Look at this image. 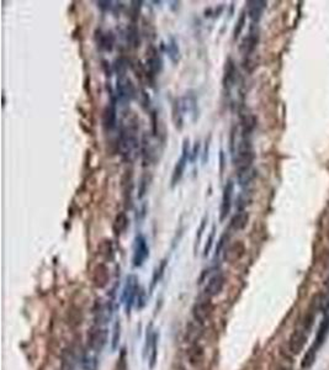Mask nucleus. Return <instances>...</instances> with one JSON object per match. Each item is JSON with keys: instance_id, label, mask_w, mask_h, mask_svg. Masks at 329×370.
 Wrapping results in <instances>:
<instances>
[{"instance_id": "nucleus-19", "label": "nucleus", "mask_w": 329, "mask_h": 370, "mask_svg": "<svg viewBox=\"0 0 329 370\" xmlns=\"http://www.w3.org/2000/svg\"><path fill=\"white\" fill-rule=\"evenodd\" d=\"M93 280L97 287L106 286L107 282H109V270H107L106 266L99 264V266L95 267L93 274Z\"/></svg>"}, {"instance_id": "nucleus-34", "label": "nucleus", "mask_w": 329, "mask_h": 370, "mask_svg": "<svg viewBox=\"0 0 329 370\" xmlns=\"http://www.w3.org/2000/svg\"><path fill=\"white\" fill-rule=\"evenodd\" d=\"M327 236H328V238H329V231H328V234H327Z\"/></svg>"}, {"instance_id": "nucleus-9", "label": "nucleus", "mask_w": 329, "mask_h": 370, "mask_svg": "<svg viewBox=\"0 0 329 370\" xmlns=\"http://www.w3.org/2000/svg\"><path fill=\"white\" fill-rule=\"evenodd\" d=\"M149 255V248H148L147 241L142 235H138L134 241V250H133V262L134 267H141L146 262V259Z\"/></svg>"}, {"instance_id": "nucleus-31", "label": "nucleus", "mask_w": 329, "mask_h": 370, "mask_svg": "<svg viewBox=\"0 0 329 370\" xmlns=\"http://www.w3.org/2000/svg\"><path fill=\"white\" fill-rule=\"evenodd\" d=\"M214 227L212 228L211 234H210V237H209V242H207L206 247H205V253H203L205 255H207L210 253V250H211L212 244H214Z\"/></svg>"}, {"instance_id": "nucleus-32", "label": "nucleus", "mask_w": 329, "mask_h": 370, "mask_svg": "<svg viewBox=\"0 0 329 370\" xmlns=\"http://www.w3.org/2000/svg\"><path fill=\"white\" fill-rule=\"evenodd\" d=\"M205 225H206V219H203V220H202V223H201V226H200V230H198V237H197V239H196V242L200 241L201 236H202L203 230H205ZM197 243H198V242H197Z\"/></svg>"}, {"instance_id": "nucleus-23", "label": "nucleus", "mask_w": 329, "mask_h": 370, "mask_svg": "<svg viewBox=\"0 0 329 370\" xmlns=\"http://www.w3.org/2000/svg\"><path fill=\"white\" fill-rule=\"evenodd\" d=\"M201 335H202V328H201L200 323H197V322L190 323L186 330V342H189L190 344L198 343Z\"/></svg>"}, {"instance_id": "nucleus-26", "label": "nucleus", "mask_w": 329, "mask_h": 370, "mask_svg": "<svg viewBox=\"0 0 329 370\" xmlns=\"http://www.w3.org/2000/svg\"><path fill=\"white\" fill-rule=\"evenodd\" d=\"M129 226V219H127L126 214L125 212H120V214L116 216L115 220V231L117 235H121L122 232H125Z\"/></svg>"}, {"instance_id": "nucleus-4", "label": "nucleus", "mask_w": 329, "mask_h": 370, "mask_svg": "<svg viewBox=\"0 0 329 370\" xmlns=\"http://www.w3.org/2000/svg\"><path fill=\"white\" fill-rule=\"evenodd\" d=\"M314 317L310 316L303 321L302 326L300 328H297L294 333H292L291 338H290L289 347L292 354H298L306 344V339H307V335L310 333L311 326L313 323Z\"/></svg>"}, {"instance_id": "nucleus-29", "label": "nucleus", "mask_w": 329, "mask_h": 370, "mask_svg": "<svg viewBox=\"0 0 329 370\" xmlns=\"http://www.w3.org/2000/svg\"><path fill=\"white\" fill-rule=\"evenodd\" d=\"M118 339H120V323L116 322L115 327H114V337H113V349L117 347Z\"/></svg>"}, {"instance_id": "nucleus-14", "label": "nucleus", "mask_w": 329, "mask_h": 370, "mask_svg": "<svg viewBox=\"0 0 329 370\" xmlns=\"http://www.w3.org/2000/svg\"><path fill=\"white\" fill-rule=\"evenodd\" d=\"M244 252H246V247H244V243L241 241H237L234 243H230V246L227 247L225 250V260L230 262V263H234L237 260L241 259L243 257Z\"/></svg>"}, {"instance_id": "nucleus-21", "label": "nucleus", "mask_w": 329, "mask_h": 370, "mask_svg": "<svg viewBox=\"0 0 329 370\" xmlns=\"http://www.w3.org/2000/svg\"><path fill=\"white\" fill-rule=\"evenodd\" d=\"M248 14L249 17L253 22H258L262 17V14L264 11L266 3L265 1H248Z\"/></svg>"}, {"instance_id": "nucleus-10", "label": "nucleus", "mask_w": 329, "mask_h": 370, "mask_svg": "<svg viewBox=\"0 0 329 370\" xmlns=\"http://www.w3.org/2000/svg\"><path fill=\"white\" fill-rule=\"evenodd\" d=\"M107 341L106 330L101 328L100 326H95L91 328L88 333V343L90 349L95 352H100Z\"/></svg>"}, {"instance_id": "nucleus-3", "label": "nucleus", "mask_w": 329, "mask_h": 370, "mask_svg": "<svg viewBox=\"0 0 329 370\" xmlns=\"http://www.w3.org/2000/svg\"><path fill=\"white\" fill-rule=\"evenodd\" d=\"M328 335H329V312H327V314L324 315L323 319H322L321 323H319V327H318V331H317L314 342H313L311 348L308 349V352L305 354V357H303L302 368H310L311 365L314 363L317 352H318L319 349H321V347L324 344Z\"/></svg>"}, {"instance_id": "nucleus-33", "label": "nucleus", "mask_w": 329, "mask_h": 370, "mask_svg": "<svg viewBox=\"0 0 329 370\" xmlns=\"http://www.w3.org/2000/svg\"><path fill=\"white\" fill-rule=\"evenodd\" d=\"M279 370H291V369H289V368H280Z\"/></svg>"}, {"instance_id": "nucleus-2", "label": "nucleus", "mask_w": 329, "mask_h": 370, "mask_svg": "<svg viewBox=\"0 0 329 370\" xmlns=\"http://www.w3.org/2000/svg\"><path fill=\"white\" fill-rule=\"evenodd\" d=\"M254 151H253L250 141L248 138H243L238 143L234 157H233V163L237 168V175L246 173L252 169L253 162H254Z\"/></svg>"}, {"instance_id": "nucleus-11", "label": "nucleus", "mask_w": 329, "mask_h": 370, "mask_svg": "<svg viewBox=\"0 0 329 370\" xmlns=\"http://www.w3.org/2000/svg\"><path fill=\"white\" fill-rule=\"evenodd\" d=\"M226 283V278L222 273H217L214 274V276H211L207 282L206 286L203 289V292H205V296L207 298H214V296H217L219 292L222 291L223 286H225Z\"/></svg>"}, {"instance_id": "nucleus-1", "label": "nucleus", "mask_w": 329, "mask_h": 370, "mask_svg": "<svg viewBox=\"0 0 329 370\" xmlns=\"http://www.w3.org/2000/svg\"><path fill=\"white\" fill-rule=\"evenodd\" d=\"M137 125L130 122L126 126L121 127L120 138H118V148L120 152L126 159H132L134 151L138 148V140H137Z\"/></svg>"}, {"instance_id": "nucleus-18", "label": "nucleus", "mask_w": 329, "mask_h": 370, "mask_svg": "<svg viewBox=\"0 0 329 370\" xmlns=\"http://www.w3.org/2000/svg\"><path fill=\"white\" fill-rule=\"evenodd\" d=\"M236 78H237L236 66H234L232 59H228L227 63H226L225 75H223V85H225V88L230 90V89L234 85V83H236Z\"/></svg>"}, {"instance_id": "nucleus-27", "label": "nucleus", "mask_w": 329, "mask_h": 370, "mask_svg": "<svg viewBox=\"0 0 329 370\" xmlns=\"http://www.w3.org/2000/svg\"><path fill=\"white\" fill-rule=\"evenodd\" d=\"M114 45V36L111 33H107L105 35L101 36V40H100V47H102L106 51H111L113 50Z\"/></svg>"}, {"instance_id": "nucleus-6", "label": "nucleus", "mask_w": 329, "mask_h": 370, "mask_svg": "<svg viewBox=\"0 0 329 370\" xmlns=\"http://www.w3.org/2000/svg\"><path fill=\"white\" fill-rule=\"evenodd\" d=\"M212 311H214V306L210 301V298L205 296L202 299H198L193 307L194 320L200 325H203L211 319Z\"/></svg>"}, {"instance_id": "nucleus-8", "label": "nucleus", "mask_w": 329, "mask_h": 370, "mask_svg": "<svg viewBox=\"0 0 329 370\" xmlns=\"http://www.w3.org/2000/svg\"><path fill=\"white\" fill-rule=\"evenodd\" d=\"M137 295H138V280H137V278L134 275L127 276L126 285H125L122 295V300L125 303V305H126L127 312H130V310H131Z\"/></svg>"}, {"instance_id": "nucleus-25", "label": "nucleus", "mask_w": 329, "mask_h": 370, "mask_svg": "<svg viewBox=\"0 0 329 370\" xmlns=\"http://www.w3.org/2000/svg\"><path fill=\"white\" fill-rule=\"evenodd\" d=\"M148 341V351H150V368H154L155 359H157V347H158V336L157 333H152L149 337H147Z\"/></svg>"}, {"instance_id": "nucleus-13", "label": "nucleus", "mask_w": 329, "mask_h": 370, "mask_svg": "<svg viewBox=\"0 0 329 370\" xmlns=\"http://www.w3.org/2000/svg\"><path fill=\"white\" fill-rule=\"evenodd\" d=\"M233 191H234V184H233L232 180H228L227 184L225 186V190H223L222 195V204H221V210H219V221L222 222L227 219L228 214L230 211V207H232V198H233Z\"/></svg>"}, {"instance_id": "nucleus-30", "label": "nucleus", "mask_w": 329, "mask_h": 370, "mask_svg": "<svg viewBox=\"0 0 329 370\" xmlns=\"http://www.w3.org/2000/svg\"><path fill=\"white\" fill-rule=\"evenodd\" d=\"M227 239H228L227 234H223L222 236H221V238H219L218 244H217V248H216V257L219 254V253H221V251H222V248L225 247V243L227 242Z\"/></svg>"}, {"instance_id": "nucleus-22", "label": "nucleus", "mask_w": 329, "mask_h": 370, "mask_svg": "<svg viewBox=\"0 0 329 370\" xmlns=\"http://www.w3.org/2000/svg\"><path fill=\"white\" fill-rule=\"evenodd\" d=\"M122 188H123V196H125L126 206L131 207V195H132V190H133V183H132L131 172H126V174L123 175Z\"/></svg>"}, {"instance_id": "nucleus-5", "label": "nucleus", "mask_w": 329, "mask_h": 370, "mask_svg": "<svg viewBox=\"0 0 329 370\" xmlns=\"http://www.w3.org/2000/svg\"><path fill=\"white\" fill-rule=\"evenodd\" d=\"M117 95L121 101L131 100L134 95V86L131 79L127 78L125 73V67L122 65L117 66Z\"/></svg>"}, {"instance_id": "nucleus-24", "label": "nucleus", "mask_w": 329, "mask_h": 370, "mask_svg": "<svg viewBox=\"0 0 329 370\" xmlns=\"http://www.w3.org/2000/svg\"><path fill=\"white\" fill-rule=\"evenodd\" d=\"M255 118L250 114L248 115H244L242 118V132H243V138H248V136L253 132L255 127Z\"/></svg>"}, {"instance_id": "nucleus-28", "label": "nucleus", "mask_w": 329, "mask_h": 370, "mask_svg": "<svg viewBox=\"0 0 329 370\" xmlns=\"http://www.w3.org/2000/svg\"><path fill=\"white\" fill-rule=\"evenodd\" d=\"M244 24H246V14L242 13L241 17H239V20L236 24V27H234V38H237L239 35H241L242 30H243L244 27Z\"/></svg>"}, {"instance_id": "nucleus-15", "label": "nucleus", "mask_w": 329, "mask_h": 370, "mask_svg": "<svg viewBox=\"0 0 329 370\" xmlns=\"http://www.w3.org/2000/svg\"><path fill=\"white\" fill-rule=\"evenodd\" d=\"M186 357L189 363H190V365L197 368L200 367L203 363V360H205V352H203V348L200 344L193 343L187 348Z\"/></svg>"}, {"instance_id": "nucleus-16", "label": "nucleus", "mask_w": 329, "mask_h": 370, "mask_svg": "<svg viewBox=\"0 0 329 370\" xmlns=\"http://www.w3.org/2000/svg\"><path fill=\"white\" fill-rule=\"evenodd\" d=\"M104 127L107 131H111L116 127V105L111 101L104 110V118H102Z\"/></svg>"}, {"instance_id": "nucleus-17", "label": "nucleus", "mask_w": 329, "mask_h": 370, "mask_svg": "<svg viewBox=\"0 0 329 370\" xmlns=\"http://www.w3.org/2000/svg\"><path fill=\"white\" fill-rule=\"evenodd\" d=\"M161 58L158 56V52L154 47H150L149 51L147 52V66H148V70H149L150 75H157L161 70Z\"/></svg>"}, {"instance_id": "nucleus-20", "label": "nucleus", "mask_w": 329, "mask_h": 370, "mask_svg": "<svg viewBox=\"0 0 329 370\" xmlns=\"http://www.w3.org/2000/svg\"><path fill=\"white\" fill-rule=\"evenodd\" d=\"M248 221H249V214L247 211H243V210H242V211L237 212V214L232 218L230 228L232 231H234V232H237V231H242L247 227Z\"/></svg>"}, {"instance_id": "nucleus-12", "label": "nucleus", "mask_w": 329, "mask_h": 370, "mask_svg": "<svg viewBox=\"0 0 329 370\" xmlns=\"http://www.w3.org/2000/svg\"><path fill=\"white\" fill-rule=\"evenodd\" d=\"M258 42H259V30L258 27L253 24V26L250 27V31H249L248 36L243 40L241 45V52L246 57H249L253 52L257 49Z\"/></svg>"}, {"instance_id": "nucleus-7", "label": "nucleus", "mask_w": 329, "mask_h": 370, "mask_svg": "<svg viewBox=\"0 0 329 370\" xmlns=\"http://www.w3.org/2000/svg\"><path fill=\"white\" fill-rule=\"evenodd\" d=\"M189 156H190V145H189V140H185L184 145H182L181 157H180L179 161L177 162L174 170H173V177H171V185H173V186L177 185L182 178V175H184V170L185 167H186Z\"/></svg>"}]
</instances>
